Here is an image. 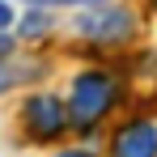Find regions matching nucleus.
<instances>
[{
    "label": "nucleus",
    "instance_id": "1",
    "mask_svg": "<svg viewBox=\"0 0 157 157\" xmlns=\"http://www.w3.org/2000/svg\"><path fill=\"white\" fill-rule=\"evenodd\" d=\"M68 119H72V132H94L110 115V106L119 102V81L106 68H85L68 81Z\"/></svg>",
    "mask_w": 157,
    "mask_h": 157
},
{
    "label": "nucleus",
    "instance_id": "2",
    "mask_svg": "<svg viewBox=\"0 0 157 157\" xmlns=\"http://www.w3.org/2000/svg\"><path fill=\"white\" fill-rule=\"evenodd\" d=\"M21 123L34 140H59L64 132L72 128V119H68V102L59 98V94H30L26 102H21Z\"/></svg>",
    "mask_w": 157,
    "mask_h": 157
},
{
    "label": "nucleus",
    "instance_id": "3",
    "mask_svg": "<svg viewBox=\"0 0 157 157\" xmlns=\"http://www.w3.org/2000/svg\"><path fill=\"white\" fill-rule=\"evenodd\" d=\"M77 34L89 38V43H102V47L128 43L132 34H136V17H132L128 9H115V4H89L77 17Z\"/></svg>",
    "mask_w": 157,
    "mask_h": 157
},
{
    "label": "nucleus",
    "instance_id": "4",
    "mask_svg": "<svg viewBox=\"0 0 157 157\" xmlns=\"http://www.w3.org/2000/svg\"><path fill=\"white\" fill-rule=\"evenodd\" d=\"M110 157H157V123L153 119H128L110 136Z\"/></svg>",
    "mask_w": 157,
    "mask_h": 157
},
{
    "label": "nucleus",
    "instance_id": "5",
    "mask_svg": "<svg viewBox=\"0 0 157 157\" xmlns=\"http://www.w3.org/2000/svg\"><path fill=\"white\" fill-rule=\"evenodd\" d=\"M51 30V17H47V9H30L26 17L17 21V38H43Z\"/></svg>",
    "mask_w": 157,
    "mask_h": 157
},
{
    "label": "nucleus",
    "instance_id": "6",
    "mask_svg": "<svg viewBox=\"0 0 157 157\" xmlns=\"http://www.w3.org/2000/svg\"><path fill=\"white\" fill-rule=\"evenodd\" d=\"M21 77H26V72H21L13 59H0V98H4V94H9V89H13Z\"/></svg>",
    "mask_w": 157,
    "mask_h": 157
},
{
    "label": "nucleus",
    "instance_id": "7",
    "mask_svg": "<svg viewBox=\"0 0 157 157\" xmlns=\"http://www.w3.org/2000/svg\"><path fill=\"white\" fill-rule=\"evenodd\" d=\"M34 9H89V4H106V0H26Z\"/></svg>",
    "mask_w": 157,
    "mask_h": 157
},
{
    "label": "nucleus",
    "instance_id": "8",
    "mask_svg": "<svg viewBox=\"0 0 157 157\" xmlns=\"http://www.w3.org/2000/svg\"><path fill=\"white\" fill-rule=\"evenodd\" d=\"M17 17H13V0H0V30H13Z\"/></svg>",
    "mask_w": 157,
    "mask_h": 157
},
{
    "label": "nucleus",
    "instance_id": "9",
    "mask_svg": "<svg viewBox=\"0 0 157 157\" xmlns=\"http://www.w3.org/2000/svg\"><path fill=\"white\" fill-rule=\"evenodd\" d=\"M13 47H17V38H13L9 30H0V59H9V55H13Z\"/></svg>",
    "mask_w": 157,
    "mask_h": 157
},
{
    "label": "nucleus",
    "instance_id": "10",
    "mask_svg": "<svg viewBox=\"0 0 157 157\" xmlns=\"http://www.w3.org/2000/svg\"><path fill=\"white\" fill-rule=\"evenodd\" d=\"M55 157H98V153H89V149H64V153H55Z\"/></svg>",
    "mask_w": 157,
    "mask_h": 157
},
{
    "label": "nucleus",
    "instance_id": "11",
    "mask_svg": "<svg viewBox=\"0 0 157 157\" xmlns=\"http://www.w3.org/2000/svg\"><path fill=\"white\" fill-rule=\"evenodd\" d=\"M153 9H157V0H153Z\"/></svg>",
    "mask_w": 157,
    "mask_h": 157
}]
</instances>
